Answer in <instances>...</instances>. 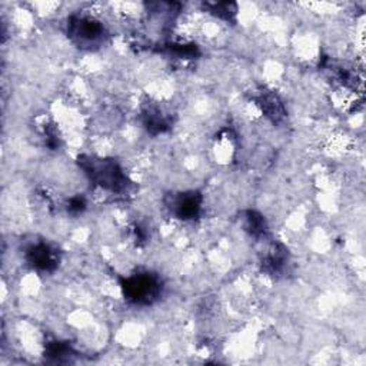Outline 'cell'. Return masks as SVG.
<instances>
[{"label": "cell", "mask_w": 366, "mask_h": 366, "mask_svg": "<svg viewBox=\"0 0 366 366\" xmlns=\"http://www.w3.org/2000/svg\"><path fill=\"white\" fill-rule=\"evenodd\" d=\"M25 259L27 265L39 273H52L60 262L58 248L46 240H33L25 248Z\"/></svg>", "instance_id": "4"}, {"label": "cell", "mask_w": 366, "mask_h": 366, "mask_svg": "<svg viewBox=\"0 0 366 366\" xmlns=\"http://www.w3.org/2000/svg\"><path fill=\"white\" fill-rule=\"evenodd\" d=\"M258 105L261 106L262 112L268 119H270L273 124H277L285 117V107L282 100L272 92H263L258 98Z\"/></svg>", "instance_id": "8"}, {"label": "cell", "mask_w": 366, "mask_h": 366, "mask_svg": "<svg viewBox=\"0 0 366 366\" xmlns=\"http://www.w3.org/2000/svg\"><path fill=\"white\" fill-rule=\"evenodd\" d=\"M86 209V200L82 196H74L70 197L67 202V212L73 214V215H79L82 214Z\"/></svg>", "instance_id": "12"}, {"label": "cell", "mask_w": 366, "mask_h": 366, "mask_svg": "<svg viewBox=\"0 0 366 366\" xmlns=\"http://www.w3.org/2000/svg\"><path fill=\"white\" fill-rule=\"evenodd\" d=\"M66 32L72 42L84 49L98 48L107 37L105 25L89 15H72L66 23Z\"/></svg>", "instance_id": "3"}, {"label": "cell", "mask_w": 366, "mask_h": 366, "mask_svg": "<svg viewBox=\"0 0 366 366\" xmlns=\"http://www.w3.org/2000/svg\"><path fill=\"white\" fill-rule=\"evenodd\" d=\"M243 226H245V230L249 232L251 236L256 239L265 236L268 232V226L263 216L255 211H248L245 214V216H243Z\"/></svg>", "instance_id": "9"}, {"label": "cell", "mask_w": 366, "mask_h": 366, "mask_svg": "<svg viewBox=\"0 0 366 366\" xmlns=\"http://www.w3.org/2000/svg\"><path fill=\"white\" fill-rule=\"evenodd\" d=\"M166 51L171 56L178 59H192L199 55V51L193 44H171L166 46Z\"/></svg>", "instance_id": "11"}, {"label": "cell", "mask_w": 366, "mask_h": 366, "mask_svg": "<svg viewBox=\"0 0 366 366\" xmlns=\"http://www.w3.org/2000/svg\"><path fill=\"white\" fill-rule=\"evenodd\" d=\"M143 125L152 135H159L166 132L171 125L172 119L166 115L159 106H146L142 112Z\"/></svg>", "instance_id": "6"}, {"label": "cell", "mask_w": 366, "mask_h": 366, "mask_svg": "<svg viewBox=\"0 0 366 366\" xmlns=\"http://www.w3.org/2000/svg\"><path fill=\"white\" fill-rule=\"evenodd\" d=\"M169 212L181 221H195L202 212L203 197L199 192H179L171 193L165 199Z\"/></svg>", "instance_id": "5"}, {"label": "cell", "mask_w": 366, "mask_h": 366, "mask_svg": "<svg viewBox=\"0 0 366 366\" xmlns=\"http://www.w3.org/2000/svg\"><path fill=\"white\" fill-rule=\"evenodd\" d=\"M120 289L129 303L149 306L160 298L164 283L155 273L136 272L120 279Z\"/></svg>", "instance_id": "2"}, {"label": "cell", "mask_w": 366, "mask_h": 366, "mask_svg": "<svg viewBox=\"0 0 366 366\" xmlns=\"http://www.w3.org/2000/svg\"><path fill=\"white\" fill-rule=\"evenodd\" d=\"M288 265V252L282 245H273L262 261V268L268 275H279Z\"/></svg>", "instance_id": "7"}, {"label": "cell", "mask_w": 366, "mask_h": 366, "mask_svg": "<svg viewBox=\"0 0 366 366\" xmlns=\"http://www.w3.org/2000/svg\"><path fill=\"white\" fill-rule=\"evenodd\" d=\"M79 168L85 172L88 179L98 188L110 193H125L131 188V181L125 171L113 159L98 156H80Z\"/></svg>", "instance_id": "1"}, {"label": "cell", "mask_w": 366, "mask_h": 366, "mask_svg": "<svg viewBox=\"0 0 366 366\" xmlns=\"http://www.w3.org/2000/svg\"><path fill=\"white\" fill-rule=\"evenodd\" d=\"M205 8L215 15L219 19L223 20H235L236 13H237V6L236 4H229V2H218V4H207Z\"/></svg>", "instance_id": "10"}]
</instances>
